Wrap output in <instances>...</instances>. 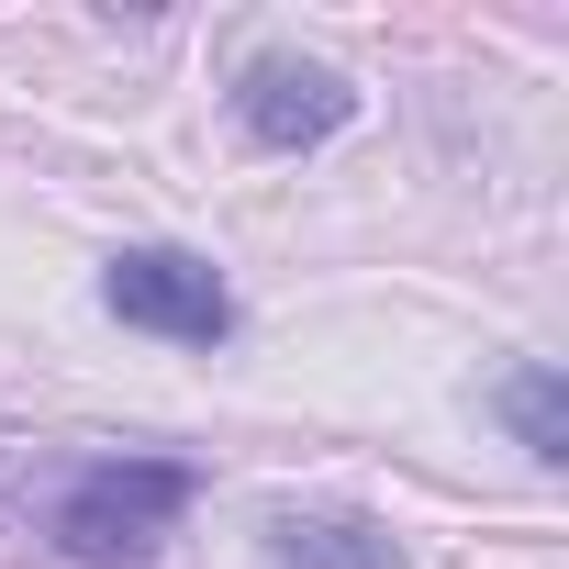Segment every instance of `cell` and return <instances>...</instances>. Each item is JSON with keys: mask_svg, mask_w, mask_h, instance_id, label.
<instances>
[{"mask_svg": "<svg viewBox=\"0 0 569 569\" xmlns=\"http://www.w3.org/2000/svg\"><path fill=\"white\" fill-rule=\"evenodd\" d=\"M190 469L179 458H101V469H79L68 480V502H57V547L79 558V569H146L157 547H168V525L190 513Z\"/></svg>", "mask_w": 569, "mask_h": 569, "instance_id": "6da1fadb", "label": "cell"}, {"mask_svg": "<svg viewBox=\"0 0 569 569\" xmlns=\"http://www.w3.org/2000/svg\"><path fill=\"white\" fill-rule=\"evenodd\" d=\"M101 302L123 325H146V336H179V347H212L234 325V291L212 279V257H190V246H123L101 268Z\"/></svg>", "mask_w": 569, "mask_h": 569, "instance_id": "7a4b0ae2", "label": "cell"}, {"mask_svg": "<svg viewBox=\"0 0 569 569\" xmlns=\"http://www.w3.org/2000/svg\"><path fill=\"white\" fill-rule=\"evenodd\" d=\"M347 112H358V90H347L336 68H313V57H257V68L234 79V123H246L257 146H279V157L325 146Z\"/></svg>", "mask_w": 569, "mask_h": 569, "instance_id": "3957f363", "label": "cell"}, {"mask_svg": "<svg viewBox=\"0 0 569 569\" xmlns=\"http://www.w3.org/2000/svg\"><path fill=\"white\" fill-rule=\"evenodd\" d=\"M268 558H279V569H402L391 536L358 525V513H279V525H268Z\"/></svg>", "mask_w": 569, "mask_h": 569, "instance_id": "277c9868", "label": "cell"}, {"mask_svg": "<svg viewBox=\"0 0 569 569\" xmlns=\"http://www.w3.org/2000/svg\"><path fill=\"white\" fill-rule=\"evenodd\" d=\"M502 413H513V436H525V458H536V469H558V458H569V402H558V369H513V380H502Z\"/></svg>", "mask_w": 569, "mask_h": 569, "instance_id": "5b68a950", "label": "cell"}]
</instances>
